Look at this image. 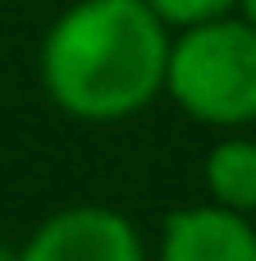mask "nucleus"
Returning a JSON list of instances; mask_svg holds the SVG:
<instances>
[{"instance_id":"nucleus-3","label":"nucleus","mask_w":256,"mask_h":261,"mask_svg":"<svg viewBox=\"0 0 256 261\" xmlns=\"http://www.w3.org/2000/svg\"><path fill=\"white\" fill-rule=\"evenodd\" d=\"M18 261H147V252L128 216L110 206H69L27 239Z\"/></svg>"},{"instance_id":"nucleus-4","label":"nucleus","mask_w":256,"mask_h":261,"mask_svg":"<svg viewBox=\"0 0 256 261\" xmlns=\"http://www.w3.org/2000/svg\"><path fill=\"white\" fill-rule=\"evenodd\" d=\"M160 261H256V225L224 206H183L165 220Z\"/></svg>"},{"instance_id":"nucleus-6","label":"nucleus","mask_w":256,"mask_h":261,"mask_svg":"<svg viewBox=\"0 0 256 261\" xmlns=\"http://www.w3.org/2000/svg\"><path fill=\"white\" fill-rule=\"evenodd\" d=\"M151 14L165 28H197V23H215L224 14L238 9V0H147Z\"/></svg>"},{"instance_id":"nucleus-8","label":"nucleus","mask_w":256,"mask_h":261,"mask_svg":"<svg viewBox=\"0 0 256 261\" xmlns=\"http://www.w3.org/2000/svg\"><path fill=\"white\" fill-rule=\"evenodd\" d=\"M0 261H18V252H14L9 243H0Z\"/></svg>"},{"instance_id":"nucleus-1","label":"nucleus","mask_w":256,"mask_h":261,"mask_svg":"<svg viewBox=\"0 0 256 261\" xmlns=\"http://www.w3.org/2000/svg\"><path fill=\"white\" fill-rule=\"evenodd\" d=\"M165 60L169 32L147 0H82L46 32L41 83L64 115L110 124L165 92Z\"/></svg>"},{"instance_id":"nucleus-7","label":"nucleus","mask_w":256,"mask_h":261,"mask_svg":"<svg viewBox=\"0 0 256 261\" xmlns=\"http://www.w3.org/2000/svg\"><path fill=\"white\" fill-rule=\"evenodd\" d=\"M238 14H243V23L256 28V0H238Z\"/></svg>"},{"instance_id":"nucleus-2","label":"nucleus","mask_w":256,"mask_h":261,"mask_svg":"<svg viewBox=\"0 0 256 261\" xmlns=\"http://www.w3.org/2000/svg\"><path fill=\"white\" fill-rule=\"evenodd\" d=\"M165 92L197 124H256V28L229 14L183 28V37L169 41Z\"/></svg>"},{"instance_id":"nucleus-5","label":"nucleus","mask_w":256,"mask_h":261,"mask_svg":"<svg viewBox=\"0 0 256 261\" xmlns=\"http://www.w3.org/2000/svg\"><path fill=\"white\" fill-rule=\"evenodd\" d=\"M206 188L215 206L256 216V142L252 138H229L206 156Z\"/></svg>"}]
</instances>
